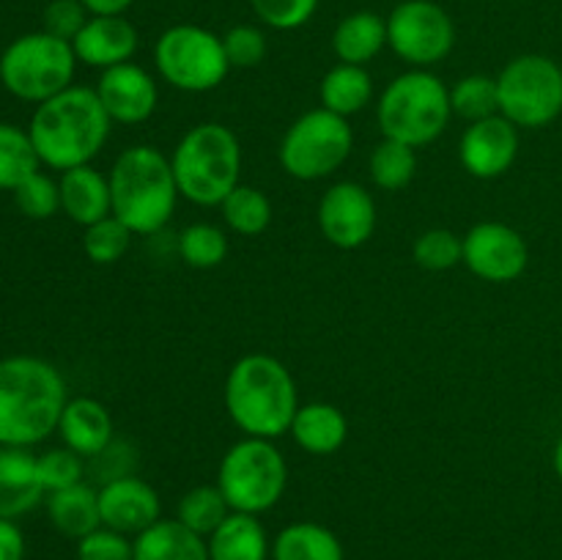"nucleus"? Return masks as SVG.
I'll use <instances>...</instances> for the list:
<instances>
[{
    "label": "nucleus",
    "instance_id": "nucleus-30",
    "mask_svg": "<svg viewBox=\"0 0 562 560\" xmlns=\"http://www.w3.org/2000/svg\"><path fill=\"white\" fill-rule=\"evenodd\" d=\"M415 152L417 148L406 146V143L382 137V141L373 146L371 163H368L373 184L384 192H398L404 190V187H409L417 170Z\"/></svg>",
    "mask_w": 562,
    "mask_h": 560
},
{
    "label": "nucleus",
    "instance_id": "nucleus-5",
    "mask_svg": "<svg viewBox=\"0 0 562 560\" xmlns=\"http://www.w3.org/2000/svg\"><path fill=\"white\" fill-rule=\"evenodd\" d=\"M179 195L195 206H220L241 184V146L231 126L203 121L181 135L170 154Z\"/></svg>",
    "mask_w": 562,
    "mask_h": 560
},
{
    "label": "nucleus",
    "instance_id": "nucleus-24",
    "mask_svg": "<svg viewBox=\"0 0 562 560\" xmlns=\"http://www.w3.org/2000/svg\"><path fill=\"white\" fill-rule=\"evenodd\" d=\"M209 560H267L272 558V544L261 519L252 514L231 511L223 525L206 538Z\"/></svg>",
    "mask_w": 562,
    "mask_h": 560
},
{
    "label": "nucleus",
    "instance_id": "nucleus-44",
    "mask_svg": "<svg viewBox=\"0 0 562 560\" xmlns=\"http://www.w3.org/2000/svg\"><path fill=\"white\" fill-rule=\"evenodd\" d=\"M93 16H121L135 5V0H80Z\"/></svg>",
    "mask_w": 562,
    "mask_h": 560
},
{
    "label": "nucleus",
    "instance_id": "nucleus-9",
    "mask_svg": "<svg viewBox=\"0 0 562 560\" xmlns=\"http://www.w3.org/2000/svg\"><path fill=\"white\" fill-rule=\"evenodd\" d=\"M154 66L168 86L184 93L214 91L231 71L223 36L192 22L159 33L154 44Z\"/></svg>",
    "mask_w": 562,
    "mask_h": 560
},
{
    "label": "nucleus",
    "instance_id": "nucleus-41",
    "mask_svg": "<svg viewBox=\"0 0 562 560\" xmlns=\"http://www.w3.org/2000/svg\"><path fill=\"white\" fill-rule=\"evenodd\" d=\"M77 560H135V547L130 536L102 525L77 541Z\"/></svg>",
    "mask_w": 562,
    "mask_h": 560
},
{
    "label": "nucleus",
    "instance_id": "nucleus-32",
    "mask_svg": "<svg viewBox=\"0 0 562 560\" xmlns=\"http://www.w3.org/2000/svg\"><path fill=\"white\" fill-rule=\"evenodd\" d=\"M228 514L231 505L217 489V483H203V486L184 492L179 500V508H176V519L203 538L212 536Z\"/></svg>",
    "mask_w": 562,
    "mask_h": 560
},
{
    "label": "nucleus",
    "instance_id": "nucleus-19",
    "mask_svg": "<svg viewBox=\"0 0 562 560\" xmlns=\"http://www.w3.org/2000/svg\"><path fill=\"white\" fill-rule=\"evenodd\" d=\"M58 434L69 450L82 459H99L113 445V417L97 399L77 395L66 401L58 421Z\"/></svg>",
    "mask_w": 562,
    "mask_h": 560
},
{
    "label": "nucleus",
    "instance_id": "nucleus-35",
    "mask_svg": "<svg viewBox=\"0 0 562 560\" xmlns=\"http://www.w3.org/2000/svg\"><path fill=\"white\" fill-rule=\"evenodd\" d=\"M412 256H415L417 267L428 269V272H448L461 264L464 245H461V236L450 228H428L415 239Z\"/></svg>",
    "mask_w": 562,
    "mask_h": 560
},
{
    "label": "nucleus",
    "instance_id": "nucleus-28",
    "mask_svg": "<svg viewBox=\"0 0 562 560\" xmlns=\"http://www.w3.org/2000/svg\"><path fill=\"white\" fill-rule=\"evenodd\" d=\"M272 560H346L344 544L318 522H294L272 541Z\"/></svg>",
    "mask_w": 562,
    "mask_h": 560
},
{
    "label": "nucleus",
    "instance_id": "nucleus-37",
    "mask_svg": "<svg viewBox=\"0 0 562 560\" xmlns=\"http://www.w3.org/2000/svg\"><path fill=\"white\" fill-rule=\"evenodd\" d=\"M14 203L25 217L49 220L55 212H60L58 181H53L47 173L36 170V173L27 176V179L16 187Z\"/></svg>",
    "mask_w": 562,
    "mask_h": 560
},
{
    "label": "nucleus",
    "instance_id": "nucleus-23",
    "mask_svg": "<svg viewBox=\"0 0 562 560\" xmlns=\"http://www.w3.org/2000/svg\"><path fill=\"white\" fill-rule=\"evenodd\" d=\"M387 47V16L376 11H355L333 31V53L338 64L368 66Z\"/></svg>",
    "mask_w": 562,
    "mask_h": 560
},
{
    "label": "nucleus",
    "instance_id": "nucleus-2",
    "mask_svg": "<svg viewBox=\"0 0 562 560\" xmlns=\"http://www.w3.org/2000/svg\"><path fill=\"white\" fill-rule=\"evenodd\" d=\"M110 115L104 113L97 91L86 86H69L47 102L36 104L31 115L33 148L42 165L53 170H71L91 165L110 137Z\"/></svg>",
    "mask_w": 562,
    "mask_h": 560
},
{
    "label": "nucleus",
    "instance_id": "nucleus-12",
    "mask_svg": "<svg viewBox=\"0 0 562 560\" xmlns=\"http://www.w3.org/2000/svg\"><path fill=\"white\" fill-rule=\"evenodd\" d=\"M387 47L412 69H428L453 53V16L437 0H401L387 16Z\"/></svg>",
    "mask_w": 562,
    "mask_h": 560
},
{
    "label": "nucleus",
    "instance_id": "nucleus-8",
    "mask_svg": "<svg viewBox=\"0 0 562 560\" xmlns=\"http://www.w3.org/2000/svg\"><path fill=\"white\" fill-rule=\"evenodd\" d=\"M77 55L71 42L47 31L25 33L14 38L0 55V82L11 97L42 104L55 93L75 86Z\"/></svg>",
    "mask_w": 562,
    "mask_h": 560
},
{
    "label": "nucleus",
    "instance_id": "nucleus-14",
    "mask_svg": "<svg viewBox=\"0 0 562 560\" xmlns=\"http://www.w3.org/2000/svg\"><path fill=\"white\" fill-rule=\"evenodd\" d=\"M318 231L338 250H357L376 231V201L360 181H335L318 201Z\"/></svg>",
    "mask_w": 562,
    "mask_h": 560
},
{
    "label": "nucleus",
    "instance_id": "nucleus-21",
    "mask_svg": "<svg viewBox=\"0 0 562 560\" xmlns=\"http://www.w3.org/2000/svg\"><path fill=\"white\" fill-rule=\"evenodd\" d=\"M60 212L71 220V223L88 225L99 223V220L113 214V203H110V181L102 170L93 165H80L60 173Z\"/></svg>",
    "mask_w": 562,
    "mask_h": 560
},
{
    "label": "nucleus",
    "instance_id": "nucleus-34",
    "mask_svg": "<svg viewBox=\"0 0 562 560\" xmlns=\"http://www.w3.org/2000/svg\"><path fill=\"white\" fill-rule=\"evenodd\" d=\"M179 256L192 269H214L228 258V236L212 223H192L179 234Z\"/></svg>",
    "mask_w": 562,
    "mask_h": 560
},
{
    "label": "nucleus",
    "instance_id": "nucleus-40",
    "mask_svg": "<svg viewBox=\"0 0 562 560\" xmlns=\"http://www.w3.org/2000/svg\"><path fill=\"white\" fill-rule=\"evenodd\" d=\"M223 47L231 69H252L267 58V36L258 25H234L223 33Z\"/></svg>",
    "mask_w": 562,
    "mask_h": 560
},
{
    "label": "nucleus",
    "instance_id": "nucleus-15",
    "mask_svg": "<svg viewBox=\"0 0 562 560\" xmlns=\"http://www.w3.org/2000/svg\"><path fill=\"white\" fill-rule=\"evenodd\" d=\"M519 157V126L505 115L472 121L459 143V163L470 176L481 181L499 179L514 168Z\"/></svg>",
    "mask_w": 562,
    "mask_h": 560
},
{
    "label": "nucleus",
    "instance_id": "nucleus-25",
    "mask_svg": "<svg viewBox=\"0 0 562 560\" xmlns=\"http://www.w3.org/2000/svg\"><path fill=\"white\" fill-rule=\"evenodd\" d=\"M135 560H209L206 538L179 519H157L132 538Z\"/></svg>",
    "mask_w": 562,
    "mask_h": 560
},
{
    "label": "nucleus",
    "instance_id": "nucleus-39",
    "mask_svg": "<svg viewBox=\"0 0 562 560\" xmlns=\"http://www.w3.org/2000/svg\"><path fill=\"white\" fill-rule=\"evenodd\" d=\"M261 25L272 31H296L307 25L318 9V0H250Z\"/></svg>",
    "mask_w": 562,
    "mask_h": 560
},
{
    "label": "nucleus",
    "instance_id": "nucleus-20",
    "mask_svg": "<svg viewBox=\"0 0 562 560\" xmlns=\"http://www.w3.org/2000/svg\"><path fill=\"white\" fill-rule=\"evenodd\" d=\"M38 464L31 448L0 445V519H16L36 508L44 497Z\"/></svg>",
    "mask_w": 562,
    "mask_h": 560
},
{
    "label": "nucleus",
    "instance_id": "nucleus-45",
    "mask_svg": "<svg viewBox=\"0 0 562 560\" xmlns=\"http://www.w3.org/2000/svg\"><path fill=\"white\" fill-rule=\"evenodd\" d=\"M552 464H554V472H558V478H560V481H562V437L558 439V445H554Z\"/></svg>",
    "mask_w": 562,
    "mask_h": 560
},
{
    "label": "nucleus",
    "instance_id": "nucleus-10",
    "mask_svg": "<svg viewBox=\"0 0 562 560\" xmlns=\"http://www.w3.org/2000/svg\"><path fill=\"white\" fill-rule=\"evenodd\" d=\"M355 148L349 119L324 108L302 113L280 141V168L296 181H322L338 173Z\"/></svg>",
    "mask_w": 562,
    "mask_h": 560
},
{
    "label": "nucleus",
    "instance_id": "nucleus-43",
    "mask_svg": "<svg viewBox=\"0 0 562 560\" xmlns=\"http://www.w3.org/2000/svg\"><path fill=\"white\" fill-rule=\"evenodd\" d=\"M0 560H25V536L14 519H0Z\"/></svg>",
    "mask_w": 562,
    "mask_h": 560
},
{
    "label": "nucleus",
    "instance_id": "nucleus-27",
    "mask_svg": "<svg viewBox=\"0 0 562 560\" xmlns=\"http://www.w3.org/2000/svg\"><path fill=\"white\" fill-rule=\"evenodd\" d=\"M371 99L373 80L366 66L335 64L318 82V102H322V108L335 115H344V119L362 113L371 104Z\"/></svg>",
    "mask_w": 562,
    "mask_h": 560
},
{
    "label": "nucleus",
    "instance_id": "nucleus-36",
    "mask_svg": "<svg viewBox=\"0 0 562 560\" xmlns=\"http://www.w3.org/2000/svg\"><path fill=\"white\" fill-rule=\"evenodd\" d=\"M132 231L121 223L119 217H104L99 223L88 225L86 234H82V250L99 267H108V264H115L124 258V253L130 250Z\"/></svg>",
    "mask_w": 562,
    "mask_h": 560
},
{
    "label": "nucleus",
    "instance_id": "nucleus-6",
    "mask_svg": "<svg viewBox=\"0 0 562 560\" xmlns=\"http://www.w3.org/2000/svg\"><path fill=\"white\" fill-rule=\"evenodd\" d=\"M450 119V88L428 69H409L390 80L376 104L382 137L412 148H423L442 137Z\"/></svg>",
    "mask_w": 562,
    "mask_h": 560
},
{
    "label": "nucleus",
    "instance_id": "nucleus-13",
    "mask_svg": "<svg viewBox=\"0 0 562 560\" xmlns=\"http://www.w3.org/2000/svg\"><path fill=\"white\" fill-rule=\"evenodd\" d=\"M461 245H464L461 264L486 283H514L530 264V247L525 236L514 225L497 220L472 225L461 236Z\"/></svg>",
    "mask_w": 562,
    "mask_h": 560
},
{
    "label": "nucleus",
    "instance_id": "nucleus-22",
    "mask_svg": "<svg viewBox=\"0 0 562 560\" xmlns=\"http://www.w3.org/2000/svg\"><path fill=\"white\" fill-rule=\"evenodd\" d=\"M289 434L294 437L296 448H302L305 453L333 456L349 439V421L340 406L327 404V401H311V404H300Z\"/></svg>",
    "mask_w": 562,
    "mask_h": 560
},
{
    "label": "nucleus",
    "instance_id": "nucleus-11",
    "mask_svg": "<svg viewBox=\"0 0 562 560\" xmlns=\"http://www.w3.org/2000/svg\"><path fill=\"white\" fill-rule=\"evenodd\" d=\"M499 115L519 130H543L562 113V66L549 55L525 53L497 75Z\"/></svg>",
    "mask_w": 562,
    "mask_h": 560
},
{
    "label": "nucleus",
    "instance_id": "nucleus-7",
    "mask_svg": "<svg viewBox=\"0 0 562 560\" xmlns=\"http://www.w3.org/2000/svg\"><path fill=\"white\" fill-rule=\"evenodd\" d=\"M289 464L274 439L241 437L231 445L217 467V489L231 511L261 516L283 500Z\"/></svg>",
    "mask_w": 562,
    "mask_h": 560
},
{
    "label": "nucleus",
    "instance_id": "nucleus-31",
    "mask_svg": "<svg viewBox=\"0 0 562 560\" xmlns=\"http://www.w3.org/2000/svg\"><path fill=\"white\" fill-rule=\"evenodd\" d=\"M42 165L27 130L0 121V190L14 192Z\"/></svg>",
    "mask_w": 562,
    "mask_h": 560
},
{
    "label": "nucleus",
    "instance_id": "nucleus-4",
    "mask_svg": "<svg viewBox=\"0 0 562 560\" xmlns=\"http://www.w3.org/2000/svg\"><path fill=\"white\" fill-rule=\"evenodd\" d=\"M108 181L113 217L135 236L159 234L170 223L181 198L170 157L146 143L124 148L115 157Z\"/></svg>",
    "mask_w": 562,
    "mask_h": 560
},
{
    "label": "nucleus",
    "instance_id": "nucleus-3",
    "mask_svg": "<svg viewBox=\"0 0 562 560\" xmlns=\"http://www.w3.org/2000/svg\"><path fill=\"white\" fill-rule=\"evenodd\" d=\"M225 412L245 437L278 439L291 428L300 393L289 368L272 355L239 357L225 377Z\"/></svg>",
    "mask_w": 562,
    "mask_h": 560
},
{
    "label": "nucleus",
    "instance_id": "nucleus-16",
    "mask_svg": "<svg viewBox=\"0 0 562 560\" xmlns=\"http://www.w3.org/2000/svg\"><path fill=\"white\" fill-rule=\"evenodd\" d=\"M93 91H97L110 121L124 126H135L151 119L159 102V88L151 71L132 64V60L104 69Z\"/></svg>",
    "mask_w": 562,
    "mask_h": 560
},
{
    "label": "nucleus",
    "instance_id": "nucleus-26",
    "mask_svg": "<svg viewBox=\"0 0 562 560\" xmlns=\"http://www.w3.org/2000/svg\"><path fill=\"white\" fill-rule=\"evenodd\" d=\"M49 522L58 533L80 541L82 536L102 527V514H99V489L75 483L69 489L49 492L47 497Z\"/></svg>",
    "mask_w": 562,
    "mask_h": 560
},
{
    "label": "nucleus",
    "instance_id": "nucleus-29",
    "mask_svg": "<svg viewBox=\"0 0 562 560\" xmlns=\"http://www.w3.org/2000/svg\"><path fill=\"white\" fill-rule=\"evenodd\" d=\"M225 225L239 236H261L272 223V201L252 184H239L220 203Z\"/></svg>",
    "mask_w": 562,
    "mask_h": 560
},
{
    "label": "nucleus",
    "instance_id": "nucleus-42",
    "mask_svg": "<svg viewBox=\"0 0 562 560\" xmlns=\"http://www.w3.org/2000/svg\"><path fill=\"white\" fill-rule=\"evenodd\" d=\"M88 16L91 14H88V9L80 0H53L44 9V31L64 38V42H75V36L88 22Z\"/></svg>",
    "mask_w": 562,
    "mask_h": 560
},
{
    "label": "nucleus",
    "instance_id": "nucleus-18",
    "mask_svg": "<svg viewBox=\"0 0 562 560\" xmlns=\"http://www.w3.org/2000/svg\"><path fill=\"white\" fill-rule=\"evenodd\" d=\"M75 55L80 64L91 66V69H110V66L130 64L135 58L137 47H140V36L137 27L121 16H88L82 31L77 33Z\"/></svg>",
    "mask_w": 562,
    "mask_h": 560
},
{
    "label": "nucleus",
    "instance_id": "nucleus-38",
    "mask_svg": "<svg viewBox=\"0 0 562 560\" xmlns=\"http://www.w3.org/2000/svg\"><path fill=\"white\" fill-rule=\"evenodd\" d=\"M38 464V481H42L44 492H58V489H69L75 483H82V472H86V464H82V456H77L75 450L53 448L47 453L36 456Z\"/></svg>",
    "mask_w": 562,
    "mask_h": 560
},
{
    "label": "nucleus",
    "instance_id": "nucleus-1",
    "mask_svg": "<svg viewBox=\"0 0 562 560\" xmlns=\"http://www.w3.org/2000/svg\"><path fill=\"white\" fill-rule=\"evenodd\" d=\"M66 382L53 362L31 355L0 360V445L31 448L58 432Z\"/></svg>",
    "mask_w": 562,
    "mask_h": 560
},
{
    "label": "nucleus",
    "instance_id": "nucleus-17",
    "mask_svg": "<svg viewBox=\"0 0 562 560\" xmlns=\"http://www.w3.org/2000/svg\"><path fill=\"white\" fill-rule=\"evenodd\" d=\"M99 514L102 525L124 536H137L154 522L162 519V503L157 489L137 475L110 478L99 489Z\"/></svg>",
    "mask_w": 562,
    "mask_h": 560
},
{
    "label": "nucleus",
    "instance_id": "nucleus-33",
    "mask_svg": "<svg viewBox=\"0 0 562 560\" xmlns=\"http://www.w3.org/2000/svg\"><path fill=\"white\" fill-rule=\"evenodd\" d=\"M450 108L453 115L464 121H481L499 113L497 77L488 75H467L450 88Z\"/></svg>",
    "mask_w": 562,
    "mask_h": 560
}]
</instances>
